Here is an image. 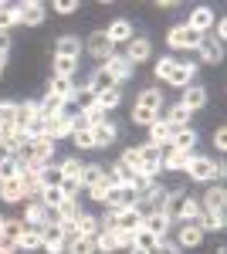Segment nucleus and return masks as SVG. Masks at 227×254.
Segmentation results:
<instances>
[{
    "label": "nucleus",
    "instance_id": "f257e3e1",
    "mask_svg": "<svg viewBox=\"0 0 227 254\" xmlns=\"http://www.w3.org/2000/svg\"><path fill=\"white\" fill-rule=\"evenodd\" d=\"M187 173L193 176V180H200V183H210V180H217V176L224 173V166H217L210 156H190Z\"/></svg>",
    "mask_w": 227,
    "mask_h": 254
},
{
    "label": "nucleus",
    "instance_id": "f03ea898",
    "mask_svg": "<svg viewBox=\"0 0 227 254\" xmlns=\"http://www.w3.org/2000/svg\"><path fill=\"white\" fill-rule=\"evenodd\" d=\"M200 34H193L187 24H176V27H170V34H166V44H170L173 51H190V48H200Z\"/></svg>",
    "mask_w": 227,
    "mask_h": 254
},
{
    "label": "nucleus",
    "instance_id": "7ed1b4c3",
    "mask_svg": "<svg viewBox=\"0 0 227 254\" xmlns=\"http://www.w3.org/2000/svg\"><path fill=\"white\" fill-rule=\"evenodd\" d=\"M139 156H143V166H139V173H143V176H152V180H156V173L163 170V149H159V146H152V142H143V146H139Z\"/></svg>",
    "mask_w": 227,
    "mask_h": 254
},
{
    "label": "nucleus",
    "instance_id": "20e7f679",
    "mask_svg": "<svg viewBox=\"0 0 227 254\" xmlns=\"http://www.w3.org/2000/svg\"><path fill=\"white\" fill-rule=\"evenodd\" d=\"M102 68H105V75L112 78V85H119V81H126V78H133V71H136V64L126 55H112L109 61H102Z\"/></svg>",
    "mask_w": 227,
    "mask_h": 254
},
{
    "label": "nucleus",
    "instance_id": "39448f33",
    "mask_svg": "<svg viewBox=\"0 0 227 254\" xmlns=\"http://www.w3.org/2000/svg\"><path fill=\"white\" fill-rule=\"evenodd\" d=\"M17 10H20V24H27V27H38L48 17V7L41 0H24V3H17Z\"/></svg>",
    "mask_w": 227,
    "mask_h": 254
},
{
    "label": "nucleus",
    "instance_id": "423d86ee",
    "mask_svg": "<svg viewBox=\"0 0 227 254\" xmlns=\"http://www.w3.org/2000/svg\"><path fill=\"white\" fill-rule=\"evenodd\" d=\"M170 224H173V220H170V214H166V210H146V214H143V227H146L150 234H156L159 241L166 237Z\"/></svg>",
    "mask_w": 227,
    "mask_h": 254
},
{
    "label": "nucleus",
    "instance_id": "0eeeda50",
    "mask_svg": "<svg viewBox=\"0 0 227 254\" xmlns=\"http://www.w3.org/2000/svg\"><path fill=\"white\" fill-rule=\"evenodd\" d=\"M187 27L193 31V34H200V38H204L210 27H214V7H193V10H190Z\"/></svg>",
    "mask_w": 227,
    "mask_h": 254
},
{
    "label": "nucleus",
    "instance_id": "6e6552de",
    "mask_svg": "<svg viewBox=\"0 0 227 254\" xmlns=\"http://www.w3.org/2000/svg\"><path fill=\"white\" fill-rule=\"evenodd\" d=\"M65 244H68V241H65V234H61L58 224L41 227V248H44L48 254H61V251H65Z\"/></svg>",
    "mask_w": 227,
    "mask_h": 254
},
{
    "label": "nucleus",
    "instance_id": "1a4fd4ad",
    "mask_svg": "<svg viewBox=\"0 0 227 254\" xmlns=\"http://www.w3.org/2000/svg\"><path fill=\"white\" fill-rule=\"evenodd\" d=\"M112 224L122 231H139L143 227V210L139 207H126V210H112Z\"/></svg>",
    "mask_w": 227,
    "mask_h": 254
},
{
    "label": "nucleus",
    "instance_id": "9d476101",
    "mask_svg": "<svg viewBox=\"0 0 227 254\" xmlns=\"http://www.w3.org/2000/svg\"><path fill=\"white\" fill-rule=\"evenodd\" d=\"M193 146H197V132H193L190 126H176L166 149H183V153H193Z\"/></svg>",
    "mask_w": 227,
    "mask_h": 254
},
{
    "label": "nucleus",
    "instance_id": "9b49d317",
    "mask_svg": "<svg viewBox=\"0 0 227 254\" xmlns=\"http://www.w3.org/2000/svg\"><path fill=\"white\" fill-rule=\"evenodd\" d=\"M88 51H92L98 61H109V58L115 55V44L105 38V31H95L92 38H88Z\"/></svg>",
    "mask_w": 227,
    "mask_h": 254
},
{
    "label": "nucleus",
    "instance_id": "f8f14e48",
    "mask_svg": "<svg viewBox=\"0 0 227 254\" xmlns=\"http://www.w3.org/2000/svg\"><path fill=\"white\" fill-rule=\"evenodd\" d=\"M193 75H197V64H190V61H176V64H173V71L166 75V81L176 85V88H187L190 81H193Z\"/></svg>",
    "mask_w": 227,
    "mask_h": 254
},
{
    "label": "nucleus",
    "instance_id": "ddd939ff",
    "mask_svg": "<svg viewBox=\"0 0 227 254\" xmlns=\"http://www.w3.org/2000/svg\"><path fill=\"white\" fill-rule=\"evenodd\" d=\"M180 105H183L187 112L204 109V105H207V88H204V85H187V92H183V98H180Z\"/></svg>",
    "mask_w": 227,
    "mask_h": 254
},
{
    "label": "nucleus",
    "instance_id": "4468645a",
    "mask_svg": "<svg viewBox=\"0 0 227 254\" xmlns=\"http://www.w3.org/2000/svg\"><path fill=\"white\" fill-rule=\"evenodd\" d=\"M44 126H48V136L55 139V142H58V139H65V136H72V132H75V122H72V116H68V112H65V116L48 119Z\"/></svg>",
    "mask_w": 227,
    "mask_h": 254
},
{
    "label": "nucleus",
    "instance_id": "2eb2a0df",
    "mask_svg": "<svg viewBox=\"0 0 227 254\" xmlns=\"http://www.w3.org/2000/svg\"><path fill=\"white\" fill-rule=\"evenodd\" d=\"M24 227H48V207L41 200L24 207Z\"/></svg>",
    "mask_w": 227,
    "mask_h": 254
},
{
    "label": "nucleus",
    "instance_id": "dca6fc26",
    "mask_svg": "<svg viewBox=\"0 0 227 254\" xmlns=\"http://www.w3.org/2000/svg\"><path fill=\"white\" fill-rule=\"evenodd\" d=\"M115 136H119V129H115L112 122H95L92 126V139H95V149H105V146H112Z\"/></svg>",
    "mask_w": 227,
    "mask_h": 254
},
{
    "label": "nucleus",
    "instance_id": "f3484780",
    "mask_svg": "<svg viewBox=\"0 0 227 254\" xmlns=\"http://www.w3.org/2000/svg\"><path fill=\"white\" fill-rule=\"evenodd\" d=\"M105 38L112 41V44H129V41L136 38L133 34V24H129V20H112V24H109V31H105Z\"/></svg>",
    "mask_w": 227,
    "mask_h": 254
},
{
    "label": "nucleus",
    "instance_id": "a211bd4d",
    "mask_svg": "<svg viewBox=\"0 0 227 254\" xmlns=\"http://www.w3.org/2000/svg\"><path fill=\"white\" fill-rule=\"evenodd\" d=\"M170 136H173V126L166 122V119H156V122L150 126V142L152 146L166 149V146H170Z\"/></svg>",
    "mask_w": 227,
    "mask_h": 254
},
{
    "label": "nucleus",
    "instance_id": "6ab92c4d",
    "mask_svg": "<svg viewBox=\"0 0 227 254\" xmlns=\"http://www.w3.org/2000/svg\"><path fill=\"white\" fill-rule=\"evenodd\" d=\"M126 58L133 61V64H139V61H150L152 58V44L146 38H133L129 41V48H126Z\"/></svg>",
    "mask_w": 227,
    "mask_h": 254
},
{
    "label": "nucleus",
    "instance_id": "aec40b11",
    "mask_svg": "<svg viewBox=\"0 0 227 254\" xmlns=\"http://www.w3.org/2000/svg\"><path fill=\"white\" fill-rule=\"evenodd\" d=\"M224 224H227V217H224V210H204V214L197 217V227L204 231V234H214V231H224Z\"/></svg>",
    "mask_w": 227,
    "mask_h": 254
},
{
    "label": "nucleus",
    "instance_id": "412c9836",
    "mask_svg": "<svg viewBox=\"0 0 227 254\" xmlns=\"http://www.w3.org/2000/svg\"><path fill=\"white\" fill-rule=\"evenodd\" d=\"M197 51H200V58L207 61V64H221V61H224V44L214 41V38H204Z\"/></svg>",
    "mask_w": 227,
    "mask_h": 254
},
{
    "label": "nucleus",
    "instance_id": "4be33fe9",
    "mask_svg": "<svg viewBox=\"0 0 227 254\" xmlns=\"http://www.w3.org/2000/svg\"><path fill=\"white\" fill-rule=\"evenodd\" d=\"M193 153H183V149H163V170H173V173H183Z\"/></svg>",
    "mask_w": 227,
    "mask_h": 254
},
{
    "label": "nucleus",
    "instance_id": "5701e85b",
    "mask_svg": "<svg viewBox=\"0 0 227 254\" xmlns=\"http://www.w3.org/2000/svg\"><path fill=\"white\" fill-rule=\"evenodd\" d=\"M92 244H95V251H102V254H115V251H119V241H115V227H102V231L92 237Z\"/></svg>",
    "mask_w": 227,
    "mask_h": 254
},
{
    "label": "nucleus",
    "instance_id": "b1692460",
    "mask_svg": "<svg viewBox=\"0 0 227 254\" xmlns=\"http://www.w3.org/2000/svg\"><path fill=\"white\" fill-rule=\"evenodd\" d=\"M204 241V231L197 227V224H183L180 231H176V248H197Z\"/></svg>",
    "mask_w": 227,
    "mask_h": 254
},
{
    "label": "nucleus",
    "instance_id": "393cba45",
    "mask_svg": "<svg viewBox=\"0 0 227 254\" xmlns=\"http://www.w3.org/2000/svg\"><path fill=\"white\" fill-rule=\"evenodd\" d=\"M0 196H3L7 203H24V200H27V193H24L20 176H17V180H3V183H0Z\"/></svg>",
    "mask_w": 227,
    "mask_h": 254
},
{
    "label": "nucleus",
    "instance_id": "a878e982",
    "mask_svg": "<svg viewBox=\"0 0 227 254\" xmlns=\"http://www.w3.org/2000/svg\"><path fill=\"white\" fill-rule=\"evenodd\" d=\"M55 55H58V58H75V61H78V55H81V41H78L75 34H65V38H58Z\"/></svg>",
    "mask_w": 227,
    "mask_h": 254
},
{
    "label": "nucleus",
    "instance_id": "bb28decb",
    "mask_svg": "<svg viewBox=\"0 0 227 254\" xmlns=\"http://www.w3.org/2000/svg\"><path fill=\"white\" fill-rule=\"evenodd\" d=\"M20 231H24V220H3V227H0V244L14 251V248H17Z\"/></svg>",
    "mask_w": 227,
    "mask_h": 254
},
{
    "label": "nucleus",
    "instance_id": "cd10ccee",
    "mask_svg": "<svg viewBox=\"0 0 227 254\" xmlns=\"http://www.w3.org/2000/svg\"><path fill=\"white\" fill-rule=\"evenodd\" d=\"M34 119H38V102H20V105H17V116H14V126L24 132Z\"/></svg>",
    "mask_w": 227,
    "mask_h": 254
},
{
    "label": "nucleus",
    "instance_id": "c85d7f7f",
    "mask_svg": "<svg viewBox=\"0 0 227 254\" xmlns=\"http://www.w3.org/2000/svg\"><path fill=\"white\" fill-rule=\"evenodd\" d=\"M105 88H112V78L105 75V68H95L92 71V78H88V85L81 88V92H88V95H98V92H105Z\"/></svg>",
    "mask_w": 227,
    "mask_h": 254
},
{
    "label": "nucleus",
    "instance_id": "c756f323",
    "mask_svg": "<svg viewBox=\"0 0 227 254\" xmlns=\"http://www.w3.org/2000/svg\"><path fill=\"white\" fill-rule=\"evenodd\" d=\"M224 203H227V190L221 183H214L207 193H204V210H224Z\"/></svg>",
    "mask_w": 227,
    "mask_h": 254
},
{
    "label": "nucleus",
    "instance_id": "7c9ffc66",
    "mask_svg": "<svg viewBox=\"0 0 227 254\" xmlns=\"http://www.w3.org/2000/svg\"><path fill=\"white\" fill-rule=\"evenodd\" d=\"M41 248V227H24L17 237V251H38Z\"/></svg>",
    "mask_w": 227,
    "mask_h": 254
},
{
    "label": "nucleus",
    "instance_id": "2f4dec72",
    "mask_svg": "<svg viewBox=\"0 0 227 254\" xmlns=\"http://www.w3.org/2000/svg\"><path fill=\"white\" fill-rule=\"evenodd\" d=\"M14 24H20L17 3H7V0H0V31H10Z\"/></svg>",
    "mask_w": 227,
    "mask_h": 254
},
{
    "label": "nucleus",
    "instance_id": "473e14b6",
    "mask_svg": "<svg viewBox=\"0 0 227 254\" xmlns=\"http://www.w3.org/2000/svg\"><path fill=\"white\" fill-rule=\"evenodd\" d=\"M75 227H78V237H88V241L102 231V227H98V217H92V214H78Z\"/></svg>",
    "mask_w": 227,
    "mask_h": 254
},
{
    "label": "nucleus",
    "instance_id": "72a5a7b5",
    "mask_svg": "<svg viewBox=\"0 0 227 254\" xmlns=\"http://www.w3.org/2000/svg\"><path fill=\"white\" fill-rule=\"evenodd\" d=\"M102 176H105V166H98V163H85V166H81V176H78V183H81V187H92V183H102Z\"/></svg>",
    "mask_w": 227,
    "mask_h": 254
},
{
    "label": "nucleus",
    "instance_id": "f704fd0d",
    "mask_svg": "<svg viewBox=\"0 0 227 254\" xmlns=\"http://www.w3.org/2000/svg\"><path fill=\"white\" fill-rule=\"evenodd\" d=\"M139 109H150V112H159L163 109V92H156V88H146V92H139V102H136Z\"/></svg>",
    "mask_w": 227,
    "mask_h": 254
},
{
    "label": "nucleus",
    "instance_id": "c9c22d12",
    "mask_svg": "<svg viewBox=\"0 0 227 254\" xmlns=\"http://www.w3.org/2000/svg\"><path fill=\"white\" fill-rule=\"evenodd\" d=\"M156 244H159V237H156V234H150L146 227L133 231V248H136V251H152Z\"/></svg>",
    "mask_w": 227,
    "mask_h": 254
},
{
    "label": "nucleus",
    "instance_id": "e433bc0d",
    "mask_svg": "<svg viewBox=\"0 0 227 254\" xmlns=\"http://www.w3.org/2000/svg\"><path fill=\"white\" fill-rule=\"evenodd\" d=\"M78 112H81V119H85L88 126H95V122H105V112H102V105H98L95 98H88V102H85Z\"/></svg>",
    "mask_w": 227,
    "mask_h": 254
},
{
    "label": "nucleus",
    "instance_id": "4c0bfd02",
    "mask_svg": "<svg viewBox=\"0 0 227 254\" xmlns=\"http://www.w3.org/2000/svg\"><path fill=\"white\" fill-rule=\"evenodd\" d=\"M95 102H98V105H102V112H109V109H115V105H119V102H122V92H119V88H105V92H98V95H95Z\"/></svg>",
    "mask_w": 227,
    "mask_h": 254
},
{
    "label": "nucleus",
    "instance_id": "58836bf2",
    "mask_svg": "<svg viewBox=\"0 0 227 254\" xmlns=\"http://www.w3.org/2000/svg\"><path fill=\"white\" fill-rule=\"evenodd\" d=\"M78 196L75 200H61V207L55 210V217H58V224H65V220H78Z\"/></svg>",
    "mask_w": 227,
    "mask_h": 254
},
{
    "label": "nucleus",
    "instance_id": "ea45409f",
    "mask_svg": "<svg viewBox=\"0 0 227 254\" xmlns=\"http://www.w3.org/2000/svg\"><path fill=\"white\" fill-rule=\"evenodd\" d=\"M61 200H65L61 187H44V190H41V203H44L48 210H58V207H61Z\"/></svg>",
    "mask_w": 227,
    "mask_h": 254
},
{
    "label": "nucleus",
    "instance_id": "a19ab883",
    "mask_svg": "<svg viewBox=\"0 0 227 254\" xmlns=\"http://www.w3.org/2000/svg\"><path fill=\"white\" fill-rule=\"evenodd\" d=\"M81 166H85V163H81L78 156H68L61 166H58V170H61V176H65V180H78V176H81Z\"/></svg>",
    "mask_w": 227,
    "mask_h": 254
},
{
    "label": "nucleus",
    "instance_id": "79ce46f5",
    "mask_svg": "<svg viewBox=\"0 0 227 254\" xmlns=\"http://www.w3.org/2000/svg\"><path fill=\"white\" fill-rule=\"evenodd\" d=\"M129 173H139V166H143V156H139V146H133V149H126L122 153V159H119Z\"/></svg>",
    "mask_w": 227,
    "mask_h": 254
},
{
    "label": "nucleus",
    "instance_id": "37998d69",
    "mask_svg": "<svg viewBox=\"0 0 227 254\" xmlns=\"http://www.w3.org/2000/svg\"><path fill=\"white\" fill-rule=\"evenodd\" d=\"M65 251H68V254H92L95 244L88 241V237H72V241L65 244Z\"/></svg>",
    "mask_w": 227,
    "mask_h": 254
},
{
    "label": "nucleus",
    "instance_id": "c03bdc74",
    "mask_svg": "<svg viewBox=\"0 0 227 254\" xmlns=\"http://www.w3.org/2000/svg\"><path fill=\"white\" fill-rule=\"evenodd\" d=\"M38 183H41V190H44V187H58V183H61V170H58V166H44L38 173Z\"/></svg>",
    "mask_w": 227,
    "mask_h": 254
},
{
    "label": "nucleus",
    "instance_id": "a18cd8bd",
    "mask_svg": "<svg viewBox=\"0 0 227 254\" xmlns=\"http://www.w3.org/2000/svg\"><path fill=\"white\" fill-rule=\"evenodd\" d=\"M75 68H78V61H75V58H58V55H55V75L75 78Z\"/></svg>",
    "mask_w": 227,
    "mask_h": 254
},
{
    "label": "nucleus",
    "instance_id": "49530a36",
    "mask_svg": "<svg viewBox=\"0 0 227 254\" xmlns=\"http://www.w3.org/2000/svg\"><path fill=\"white\" fill-rule=\"evenodd\" d=\"M14 116H17V105L14 102H0V129H10Z\"/></svg>",
    "mask_w": 227,
    "mask_h": 254
},
{
    "label": "nucleus",
    "instance_id": "de8ad7c7",
    "mask_svg": "<svg viewBox=\"0 0 227 254\" xmlns=\"http://www.w3.org/2000/svg\"><path fill=\"white\" fill-rule=\"evenodd\" d=\"M187 119H190V112L183 109V105H180V102H176L170 112H166V122H170L173 129H176V126H187Z\"/></svg>",
    "mask_w": 227,
    "mask_h": 254
},
{
    "label": "nucleus",
    "instance_id": "09e8293b",
    "mask_svg": "<svg viewBox=\"0 0 227 254\" xmlns=\"http://www.w3.org/2000/svg\"><path fill=\"white\" fill-rule=\"evenodd\" d=\"M72 139H75V146H78V149H95L92 126H88V129H75V132H72Z\"/></svg>",
    "mask_w": 227,
    "mask_h": 254
},
{
    "label": "nucleus",
    "instance_id": "8fccbe9b",
    "mask_svg": "<svg viewBox=\"0 0 227 254\" xmlns=\"http://www.w3.org/2000/svg\"><path fill=\"white\" fill-rule=\"evenodd\" d=\"M156 119H159V112H150V109H139V105L133 109V122H136V126H146V129H150V126L156 122Z\"/></svg>",
    "mask_w": 227,
    "mask_h": 254
},
{
    "label": "nucleus",
    "instance_id": "3c124183",
    "mask_svg": "<svg viewBox=\"0 0 227 254\" xmlns=\"http://www.w3.org/2000/svg\"><path fill=\"white\" fill-rule=\"evenodd\" d=\"M17 176H20V163H17V159L0 163V183H3V180H17Z\"/></svg>",
    "mask_w": 227,
    "mask_h": 254
},
{
    "label": "nucleus",
    "instance_id": "603ef678",
    "mask_svg": "<svg viewBox=\"0 0 227 254\" xmlns=\"http://www.w3.org/2000/svg\"><path fill=\"white\" fill-rule=\"evenodd\" d=\"M173 64H176V58H159V61H156V68H152V71H156V78L166 81V75L173 71Z\"/></svg>",
    "mask_w": 227,
    "mask_h": 254
},
{
    "label": "nucleus",
    "instance_id": "864d4df0",
    "mask_svg": "<svg viewBox=\"0 0 227 254\" xmlns=\"http://www.w3.org/2000/svg\"><path fill=\"white\" fill-rule=\"evenodd\" d=\"M88 193H92V200H98V203H105V196H109V187L105 183H92V187H85Z\"/></svg>",
    "mask_w": 227,
    "mask_h": 254
},
{
    "label": "nucleus",
    "instance_id": "5fc2aeb1",
    "mask_svg": "<svg viewBox=\"0 0 227 254\" xmlns=\"http://www.w3.org/2000/svg\"><path fill=\"white\" fill-rule=\"evenodd\" d=\"M152 251H156V254H180V248H176L173 241H166V237H163V241H159V244H156Z\"/></svg>",
    "mask_w": 227,
    "mask_h": 254
},
{
    "label": "nucleus",
    "instance_id": "6e6d98bb",
    "mask_svg": "<svg viewBox=\"0 0 227 254\" xmlns=\"http://www.w3.org/2000/svg\"><path fill=\"white\" fill-rule=\"evenodd\" d=\"M51 10H58V14H75V10H78V3H75V0H58Z\"/></svg>",
    "mask_w": 227,
    "mask_h": 254
},
{
    "label": "nucleus",
    "instance_id": "4d7b16f0",
    "mask_svg": "<svg viewBox=\"0 0 227 254\" xmlns=\"http://www.w3.org/2000/svg\"><path fill=\"white\" fill-rule=\"evenodd\" d=\"M115 241H119V248H133V231H122V227H115Z\"/></svg>",
    "mask_w": 227,
    "mask_h": 254
},
{
    "label": "nucleus",
    "instance_id": "13d9d810",
    "mask_svg": "<svg viewBox=\"0 0 227 254\" xmlns=\"http://www.w3.org/2000/svg\"><path fill=\"white\" fill-rule=\"evenodd\" d=\"M214 146H217V149H227V129H224V126H217V132H214Z\"/></svg>",
    "mask_w": 227,
    "mask_h": 254
},
{
    "label": "nucleus",
    "instance_id": "bf43d9fd",
    "mask_svg": "<svg viewBox=\"0 0 227 254\" xmlns=\"http://www.w3.org/2000/svg\"><path fill=\"white\" fill-rule=\"evenodd\" d=\"M224 38H227V20L221 17V20H217V38H214V41H221V44H224Z\"/></svg>",
    "mask_w": 227,
    "mask_h": 254
},
{
    "label": "nucleus",
    "instance_id": "052dcab7",
    "mask_svg": "<svg viewBox=\"0 0 227 254\" xmlns=\"http://www.w3.org/2000/svg\"><path fill=\"white\" fill-rule=\"evenodd\" d=\"M7 48H10V34H7V31H0V51L7 55Z\"/></svg>",
    "mask_w": 227,
    "mask_h": 254
},
{
    "label": "nucleus",
    "instance_id": "680f3d73",
    "mask_svg": "<svg viewBox=\"0 0 227 254\" xmlns=\"http://www.w3.org/2000/svg\"><path fill=\"white\" fill-rule=\"evenodd\" d=\"M7 159H14V153H10L7 146H0V163H7Z\"/></svg>",
    "mask_w": 227,
    "mask_h": 254
},
{
    "label": "nucleus",
    "instance_id": "e2e57ef3",
    "mask_svg": "<svg viewBox=\"0 0 227 254\" xmlns=\"http://www.w3.org/2000/svg\"><path fill=\"white\" fill-rule=\"evenodd\" d=\"M3 61H7V55H3V51H0V64H3Z\"/></svg>",
    "mask_w": 227,
    "mask_h": 254
},
{
    "label": "nucleus",
    "instance_id": "0e129e2a",
    "mask_svg": "<svg viewBox=\"0 0 227 254\" xmlns=\"http://www.w3.org/2000/svg\"><path fill=\"white\" fill-rule=\"evenodd\" d=\"M0 146H3V129H0Z\"/></svg>",
    "mask_w": 227,
    "mask_h": 254
},
{
    "label": "nucleus",
    "instance_id": "69168bd1",
    "mask_svg": "<svg viewBox=\"0 0 227 254\" xmlns=\"http://www.w3.org/2000/svg\"><path fill=\"white\" fill-rule=\"evenodd\" d=\"M3 220H7V217H0V227H3Z\"/></svg>",
    "mask_w": 227,
    "mask_h": 254
},
{
    "label": "nucleus",
    "instance_id": "338daca9",
    "mask_svg": "<svg viewBox=\"0 0 227 254\" xmlns=\"http://www.w3.org/2000/svg\"><path fill=\"white\" fill-rule=\"evenodd\" d=\"M0 75H3V64H0Z\"/></svg>",
    "mask_w": 227,
    "mask_h": 254
}]
</instances>
